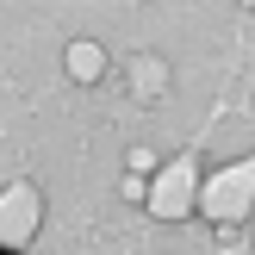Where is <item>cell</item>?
Listing matches in <instances>:
<instances>
[{
	"instance_id": "5b68a950",
	"label": "cell",
	"mask_w": 255,
	"mask_h": 255,
	"mask_svg": "<svg viewBox=\"0 0 255 255\" xmlns=\"http://www.w3.org/2000/svg\"><path fill=\"white\" fill-rule=\"evenodd\" d=\"M62 69H69L75 87H100L106 69H112V56H106V44H94V37H75V44L62 50Z\"/></svg>"
},
{
	"instance_id": "277c9868",
	"label": "cell",
	"mask_w": 255,
	"mask_h": 255,
	"mask_svg": "<svg viewBox=\"0 0 255 255\" xmlns=\"http://www.w3.org/2000/svg\"><path fill=\"white\" fill-rule=\"evenodd\" d=\"M125 87H131V100H162V94L174 87L168 56H156V50H137V56L125 62Z\"/></svg>"
},
{
	"instance_id": "8992f818",
	"label": "cell",
	"mask_w": 255,
	"mask_h": 255,
	"mask_svg": "<svg viewBox=\"0 0 255 255\" xmlns=\"http://www.w3.org/2000/svg\"><path fill=\"white\" fill-rule=\"evenodd\" d=\"M125 174H143V181H156V149H143V143H137L131 156H125Z\"/></svg>"
},
{
	"instance_id": "6da1fadb",
	"label": "cell",
	"mask_w": 255,
	"mask_h": 255,
	"mask_svg": "<svg viewBox=\"0 0 255 255\" xmlns=\"http://www.w3.org/2000/svg\"><path fill=\"white\" fill-rule=\"evenodd\" d=\"M249 206H255V162H231L212 181H199V212L212 224H224V231L237 218H249Z\"/></svg>"
},
{
	"instance_id": "7a4b0ae2",
	"label": "cell",
	"mask_w": 255,
	"mask_h": 255,
	"mask_svg": "<svg viewBox=\"0 0 255 255\" xmlns=\"http://www.w3.org/2000/svg\"><path fill=\"white\" fill-rule=\"evenodd\" d=\"M143 206H149V218H162V224H181L187 212H199V168H193V156L162 162Z\"/></svg>"
},
{
	"instance_id": "52a82bcc",
	"label": "cell",
	"mask_w": 255,
	"mask_h": 255,
	"mask_svg": "<svg viewBox=\"0 0 255 255\" xmlns=\"http://www.w3.org/2000/svg\"><path fill=\"white\" fill-rule=\"evenodd\" d=\"M119 193H125V206H143V199H149V181H143V174H125Z\"/></svg>"
},
{
	"instance_id": "3957f363",
	"label": "cell",
	"mask_w": 255,
	"mask_h": 255,
	"mask_svg": "<svg viewBox=\"0 0 255 255\" xmlns=\"http://www.w3.org/2000/svg\"><path fill=\"white\" fill-rule=\"evenodd\" d=\"M37 224H44V199H37V187L31 181H12L6 193H0V243H6V249L31 243Z\"/></svg>"
}]
</instances>
